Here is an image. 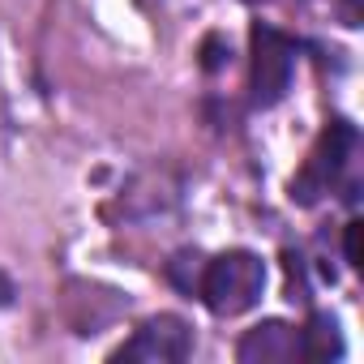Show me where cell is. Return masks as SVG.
I'll return each instance as SVG.
<instances>
[{"instance_id":"6da1fadb","label":"cell","mask_w":364,"mask_h":364,"mask_svg":"<svg viewBox=\"0 0 364 364\" xmlns=\"http://www.w3.org/2000/svg\"><path fill=\"white\" fill-rule=\"evenodd\" d=\"M266 287V262L249 249H232L219 253L215 262H206L202 279H198V296L206 300V309L215 317H240L262 300Z\"/></svg>"},{"instance_id":"7a4b0ae2","label":"cell","mask_w":364,"mask_h":364,"mask_svg":"<svg viewBox=\"0 0 364 364\" xmlns=\"http://www.w3.org/2000/svg\"><path fill=\"white\" fill-rule=\"evenodd\" d=\"M253 103L257 107H274L287 86H291V69H296V43L274 31V26H253Z\"/></svg>"},{"instance_id":"3957f363","label":"cell","mask_w":364,"mask_h":364,"mask_svg":"<svg viewBox=\"0 0 364 364\" xmlns=\"http://www.w3.org/2000/svg\"><path fill=\"white\" fill-rule=\"evenodd\" d=\"M351 146H355V129H351L347 120H334V124L317 137L309 163H304L300 176L291 180V198H296L300 206H309V202H317L321 193H330V185L338 180V171L347 167Z\"/></svg>"},{"instance_id":"277c9868","label":"cell","mask_w":364,"mask_h":364,"mask_svg":"<svg viewBox=\"0 0 364 364\" xmlns=\"http://www.w3.org/2000/svg\"><path fill=\"white\" fill-rule=\"evenodd\" d=\"M193 351V334L189 326L163 313V317H150L112 360H146V364H176V360H189Z\"/></svg>"},{"instance_id":"5b68a950","label":"cell","mask_w":364,"mask_h":364,"mask_svg":"<svg viewBox=\"0 0 364 364\" xmlns=\"http://www.w3.org/2000/svg\"><path fill=\"white\" fill-rule=\"evenodd\" d=\"M236 355H240L245 364H279V360H291V355H304V351H300V334H296L291 326L266 321V326H253V330L240 338Z\"/></svg>"},{"instance_id":"8992f818","label":"cell","mask_w":364,"mask_h":364,"mask_svg":"<svg viewBox=\"0 0 364 364\" xmlns=\"http://www.w3.org/2000/svg\"><path fill=\"white\" fill-rule=\"evenodd\" d=\"M300 351L309 360H330V355H343V338H338V321L317 313L309 321V330H300Z\"/></svg>"},{"instance_id":"52a82bcc","label":"cell","mask_w":364,"mask_h":364,"mask_svg":"<svg viewBox=\"0 0 364 364\" xmlns=\"http://www.w3.org/2000/svg\"><path fill=\"white\" fill-rule=\"evenodd\" d=\"M343 249H347V262L360 266V223H347V240H343Z\"/></svg>"},{"instance_id":"ba28073f","label":"cell","mask_w":364,"mask_h":364,"mask_svg":"<svg viewBox=\"0 0 364 364\" xmlns=\"http://www.w3.org/2000/svg\"><path fill=\"white\" fill-rule=\"evenodd\" d=\"M9 296H14V287H9V279L0 274V304H9Z\"/></svg>"}]
</instances>
